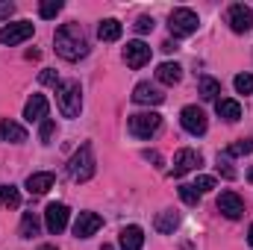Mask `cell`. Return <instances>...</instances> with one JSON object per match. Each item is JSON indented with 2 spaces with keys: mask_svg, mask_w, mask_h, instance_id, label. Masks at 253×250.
<instances>
[{
  "mask_svg": "<svg viewBox=\"0 0 253 250\" xmlns=\"http://www.w3.org/2000/svg\"><path fill=\"white\" fill-rule=\"evenodd\" d=\"M53 44H56V53L68 62H80L88 53V36L80 24H62L53 36Z\"/></svg>",
  "mask_w": 253,
  "mask_h": 250,
  "instance_id": "1",
  "label": "cell"
},
{
  "mask_svg": "<svg viewBox=\"0 0 253 250\" xmlns=\"http://www.w3.org/2000/svg\"><path fill=\"white\" fill-rule=\"evenodd\" d=\"M56 103H59V112L65 118H77L80 109H83V88L77 80H65L56 85Z\"/></svg>",
  "mask_w": 253,
  "mask_h": 250,
  "instance_id": "2",
  "label": "cell"
},
{
  "mask_svg": "<svg viewBox=\"0 0 253 250\" xmlns=\"http://www.w3.org/2000/svg\"><path fill=\"white\" fill-rule=\"evenodd\" d=\"M68 174H71L74 183H85V180L94 177V153H91V144H83V147L71 156Z\"/></svg>",
  "mask_w": 253,
  "mask_h": 250,
  "instance_id": "3",
  "label": "cell"
},
{
  "mask_svg": "<svg viewBox=\"0 0 253 250\" xmlns=\"http://www.w3.org/2000/svg\"><path fill=\"white\" fill-rule=\"evenodd\" d=\"M197 27H200V21H197V12H191V9H174L168 15V30L174 39H186L191 33H197Z\"/></svg>",
  "mask_w": 253,
  "mask_h": 250,
  "instance_id": "4",
  "label": "cell"
},
{
  "mask_svg": "<svg viewBox=\"0 0 253 250\" xmlns=\"http://www.w3.org/2000/svg\"><path fill=\"white\" fill-rule=\"evenodd\" d=\"M162 126V115L159 112H138V115H129V132L135 138H150L156 135Z\"/></svg>",
  "mask_w": 253,
  "mask_h": 250,
  "instance_id": "5",
  "label": "cell"
},
{
  "mask_svg": "<svg viewBox=\"0 0 253 250\" xmlns=\"http://www.w3.org/2000/svg\"><path fill=\"white\" fill-rule=\"evenodd\" d=\"M33 24L30 21H15V24H6L3 30H0V44H21V42H27L30 36H33Z\"/></svg>",
  "mask_w": 253,
  "mask_h": 250,
  "instance_id": "6",
  "label": "cell"
},
{
  "mask_svg": "<svg viewBox=\"0 0 253 250\" xmlns=\"http://www.w3.org/2000/svg\"><path fill=\"white\" fill-rule=\"evenodd\" d=\"M68 206L65 203H50L47 209H44V227H47V233L50 236H59L65 227H68Z\"/></svg>",
  "mask_w": 253,
  "mask_h": 250,
  "instance_id": "7",
  "label": "cell"
},
{
  "mask_svg": "<svg viewBox=\"0 0 253 250\" xmlns=\"http://www.w3.org/2000/svg\"><path fill=\"white\" fill-rule=\"evenodd\" d=\"M180 124L186 132L191 135H203L206 132V112L200 109V106H186L183 112H180Z\"/></svg>",
  "mask_w": 253,
  "mask_h": 250,
  "instance_id": "8",
  "label": "cell"
},
{
  "mask_svg": "<svg viewBox=\"0 0 253 250\" xmlns=\"http://www.w3.org/2000/svg\"><path fill=\"white\" fill-rule=\"evenodd\" d=\"M227 18H230L233 33H251L253 30V9L251 6H245V3H233Z\"/></svg>",
  "mask_w": 253,
  "mask_h": 250,
  "instance_id": "9",
  "label": "cell"
},
{
  "mask_svg": "<svg viewBox=\"0 0 253 250\" xmlns=\"http://www.w3.org/2000/svg\"><path fill=\"white\" fill-rule=\"evenodd\" d=\"M218 209H221L224 218L239 221V218L245 215V200H242L236 191H221V197H218Z\"/></svg>",
  "mask_w": 253,
  "mask_h": 250,
  "instance_id": "10",
  "label": "cell"
},
{
  "mask_svg": "<svg viewBox=\"0 0 253 250\" xmlns=\"http://www.w3.org/2000/svg\"><path fill=\"white\" fill-rule=\"evenodd\" d=\"M100 227H103V218H100V215H94V212H80L77 221H74V236H77V239H88V236H94Z\"/></svg>",
  "mask_w": 253,
  "mask_h": 250,
  "instance_id": "11",
  "label": "cell"
},
{
  "mask_svg": "<svg viewBox=\"0 0 253 250\" xmlns=\"http://www.w3.org/2000/svg\"><path fill=\"white\" fill-rule=\"evenodd\" d=\"M124 62L129 65V68H144V65L150 62V47L144 44V42H126L124 47Z\"/></svg>",
  "mask_w": 253,
  "mask_h": 250,
  "instance_id": "12",
  "label": "cell"
},
{
  "mask_svg": "<svg viewBox=\"0 0 253 250\" xmlns=\"http://www.w3.org/2000/svg\"><path fill=\"white\" fill-rule=\"evenodd\" d=\"M203 165V156L197 153V150H180L177 153V159H174V177H186L189 171H194V168H200Z\"/></svg>",
  "mask_w": 253,
  "mask_h": 250,
  "instance_id": "13",
  "label": "cell"
},
{
  "mask_svg": "<svg viewBox=\"0 0 253 250\" xmlns=\"http://www.w3.org/2000/svg\"><path fill=\"white\" fill-rule=\"evenodd\" d=\"M132 100L141 103V106H159V103L165 100V94H162L156 85H150V83H138V85L132 88Z\"/></svg>",
  "mask_w": 253,
  "mask_h": 250,
  "instance_id": "14",
  "label": "cell"
},
{
  "mask_svg": "<svg viewBox=\"0 0 253 250\" xmlns=\"http://www.w3.org/2000/svg\"><path fill=\"white\" fill-rule=\"evenodd\" d=\"M24 118L33 124V121H44L47 118V97L44 94H33L24 106Z\"/></svg>",
  "mask_w": 253,
  "mask_h": 250,
  "instance_id": "15",
  "label": "cell"
},
{
  "mask_svg": "<svg viewBox=\"0 0 253 250\" xmlns=\"http://www.w3.org/2000/svg\"><path fill=\"white\" fill-rule=\"evenodd\" d=\"M118 245H121V250H141V245H144V233H141V227H135V224L124 227L121 236H118Z\"/></svg>",
  "mask_w": 253,
  "mask_h": 250,
  "instance_id": "16",
  "label": "cell"
},
{
  "mask_svg": "<svg viewBox=\"0 0 253 250\" xmlns=\"http://www.w3.org/2000/svg\"><path fill=\"white\" fill-rule=\"evenodd\" d=\"M0 141L21 144V141H27V129L21 124H15V121H9V118H3V121H0Z\"/></svg>",
  "mask_w": 253,
  "mask_h": 250,
  "instance_id": "17",
  "label": "cell"
},
{
  "mask_svg": "<svg viewBox=\"0 0 253 250\" xmlns=\"http://www.w3.org/2000/svg\"><path fill=\"white\" fill-rule=\"evenodd\" d=\"M27 188H30V194H47V191L53 188V174H50V171L30 174V177H27Z\"/></svg>",
  "mask_w": 253,
  "mask_h": 250,
  "instance_id": "18",
  "label": "cell"
},
{
  "mask_svg": "<svg viewBox=\"0 0 253 250\" xmlns=\"http://www.w3.org/2000/svg\"><path fill=\"white\" fill-rule=\"evenodd\" d=\"M156 80L165 83V85H177V83L183 80V68L177 62H162L156 68Z\"/></svg>",
  "mask_w": 253,
  "mask_h": 250,
  "instance_id": "19",
  "label": "cell"
},
{
  "mask_svg": "<svg viewBox=\"0 0 253 250\" xmlns=\"http://www.w3.org/2000/svg\"><path fill=\"white\" fill-rule=\"evenodd\" d=\"M121 33H124V27H121V21H115V18H106V21L97 24V36H100V42H118Z\"/></svg>",
  "mask_w": 253,
  "mask_h": 250,
  "instance_id": "20",
  "label": "cell"
},
{
  "mask_svg": "<svg viewBox=\"0 0 253 250\" xmlns=\"http://www.w3.org/2000/svg\"><path fill=\"white\" fill-rule=\"evenodd\" d=\"M215 109H218V115H221L224 121H230V124H236V121L242 118V106H239V100H227V97H221V100H215Z\"/></svg>",
  "mask_w": 253,
  "mask_h": 250,
  "instance_id": "21",
  "label": "cell"
},
{
  "mask_svg": "<svg viewBox=\"0 0 253 250\" xmlns=\"http://www.w3.org/2000/svg\"><path fill=\"white\" fill-rule=\"evenodd\" d=\"M177 224H180V218H177V212H171V209H165V212L156 215V230H159L162 236H171V233L177 230Z\"/></svg>",
  "mask_w": 253,
  "mask_h": 250,
  "instance_id": "22",
  "label": "cell"
},
{
  "mask_svg": "<svg viewBox=\"0 0 253 250\" xmlns=\"http://www.w3.org/2000/svg\"><path fill=\"white\" fill-rule=\"evenodd\" d=\"M0 206L3 209H18L21 206V191L15 186H0Z\"/></svg>",
  "mask_w": 253,
  "mask_h": 250,
  "instance_id": "23",
  "label": "cell"
},
{
  "mask_svg": "<svg viewBox=\"0 0 253 250\" xmlns=\"http://www.w3.org/2000/svg\"><path fill=\"white\" fill-rule=\"evenodd\" d=\"M221 94V83L212 80V77H200V97L203 100H218Z\"/></svg>",
  "mask_w": 253,
  "mask_h": 250,
  "instance_id": "24",
  "label": "cell"
},
{
  "mask_svg": "<svg viewBox=\"0 0 253 250\" xmlns=\"http://www.w3.org/2000/svg\"><path fill=\"white\" fill-rule=\"evenodd\" d=\"M18 236H21V239H33V236H39V218H36L33 212H24Z\"/></svg>",
  "mask_w": 253,
  "mask_h": 250,
  "instance_id": "25",
  "label": "cell"
},
{
  "mask_svg": "<svg viewBox=\"0 0 253 250\" xmlns=\"http://www.w3.org/2000/svg\"><path fill=\"white\" fill-rule=\"evenodd\" d=\"M248 153H253V138H239L224 150V156H248Z\"/></svg>",
  "mask_w": 253,
  "mask_h": 250,
  "instance_id": "26",
  "label": "cell"
},
{
  "mask_svg": "<svg viewBox=\"0 0 253 250\" xmlns=\"http://www.w3.org/2000/svg\"><path fill=\"white\" fill-rule=\"evenodd\" d=\"M62 12V0H44L42 6H39V15L44 18V21H50V18H56Z\"/></svg>",
  "mask_w": 253,
  "mask_h": 250,
  "instance_id": "27",
  "label": "cell"
},
{
  "mask_svg": "<svg viewBox=\"0 0 253 250\" xmlns=\"http://www.w3.org/2000/svg\"><path fill=\"white\" fill-rule=\"evenodd\" d=\"M53 135H56V121L44 118V121H42V126H39V138H42L44 144H50V141H53Z\"/></svg>",
  "mask_w": 253,
  "mask_h": 250,
  "instance_id": "28",
  "label": "cell"
},
{
  "mask_svg": "<svg viewBox=\"0 0 253 250\" xmlns=\"http://www.w3.org/2000/svg\"><path fill=\"white\" fill-rule=\"evenodd\" d=\"M180 197H183V203H186V206H197L200 191H197L194 186H189V183H183V186H180Z\"/></svg>",
  "mask_w": 253,
  "mask_h": 250,
  "instance_id": "29",
  "label": "cell"
},
{
  "mask_svg": "<svg viewBox=\"0 0 253 250\" xmlns=\"http://www.w3.org/2000/svg\"><path fill=\"white\" fill-rule=\"evenodd\" d=\"M233 85H236L239 94H251L253 91V74H239V77L233 80Z\"/></svg>",
  "mask_w": 253,
  "mask_h": 250,
  "instance_id": "30",
  "label": "cell"
},
{
  "mask_svg": "<svg viewBox=\"0 0 253 250\" xmlns=\"http://www.w3.org/2000/svg\"><path fill=\"white\" fill-rule=\"evenodd\" d=\"M218 174L227 177V180H236V171H233V165H230V156H221V153H218Z\"/></svg>",
  "mask_w": 253,
  "mask_h": 250,
  "instance_id": "31",
  "label": "cell"
},
{
  "mask_svg": "<svg viewBox=\"0 0 253 250\" xmlns=\"http://www.w3.org/2000/svg\"><path fill=\"white\" fill-rule=\"evenodd\" d=\"M132 27H135V33H141V36H144V33H150V30H153V18H150V15H141V18H135V24H132Z\"/></svg>",
  "mask_w": 253,
  "mask_h": 250,
  "instance_id": "32",
  "label": "cell"
},
{
  "mask_svg": "<svg viewBox=\"0 0 253 250\" xmlns=\"http://www.w3.org/2000/svg\"><path fill=\"white\" fill-rule=\"evenodd\" d=\"M191 186L203 194V191H212V188H215V180H212V177H197V183H191Z\"/></svg>",
  "mask_w": 253,
  "mask_h": 250,
  "instance_id": "33",
  "label": "cell"
},
{
  "mask_svg": "<svg viewBox=\"0 0 253 250\" xmlns=\"http://www.w3.org/2000/svg\"><path fill=\"white\" fill-rule=\"evenodd\" d=\"M39 80H42L44 85H59V77H56V71H50V68H47V71H42V77H39Z\"/></svg>",
  "mask_w": 253,
  "mask_h": 250,
  "instance_id": "34",
  "label": "cell"
},
{
  "mask_svg": "<svg viewBox=\"0 0 253 250\" xmlns=\"http://www.w3.org/2000/svg\"><path fill=\"white\" fill-rule=\"evenodd\" d=\"M12 12H15V3L0 0V21H9V18H12Z\"/></svg>",
  "mask_w": 253,
  "mask_h": 250,
  "instance_id": "35",
  "label": "cell"
},
{
  "mask_svg": "<svg viewBox=\"0 0 253 250\" xmlns=\"http://www.w3.org/2000/svg\"><path fill=\"white\" fill-rule=\"evenodd\" d=\"M144 159H147V162H156V165H162V156H159V153H153V150H144Z\"/></svg>",
  "mask_w": 253,
  "mask_h": 250,
  "instance_id": "36",
  "label": "cell"
},
{
  "mask_svg": "<svg viewBox=\"0 0 253 250\" xmlns=\"http://www.w3.org/2000/svg\"><path fill=\"white\" fill-rule=\"evenodd\" d=\"M162 50H165V53H174V50H177V44H174V42H165V44H162Z\"/></svg>",
  "mask_w": 253,
  "mask_h": 250,
  "instance_id": "37",
  "label": "cell"
},
{
  "mask_svg": "<svg viewBox=\"0 0 253 250\" xmlns=\"http://www.w3.org/2000/svg\"><path fill=\"white\" fill-rule=\"evenodd\" d=\"M39 250H56V245H42Z\"/></svg>",
  "mask_w": 253,
  "mask_h": 250,
  "instance_id": "38",
  "label": "cell"
},
{
  "mask_svg": "<svg viewBox=\"0 0 253 250\" xmlns=\"http://www.w3.org/2000/svg\"><path fill=\"white\" fill-rule=\"evenodd\" d=\"M248 242H251V248H253V224H251V233H248Z\"/></svg>",
  "mask_w": 253,
  "mask_h": 250,
  "instance_id": "39",
  "label": "cell"
},
{
  "mask_svg": "<svg viewBox=\"0 0 253 250\" xmlns=\"http://www.w3.org/2000/svg\"><path fill=\"white\" fill-rule=\"evenodd\" d=\"M103 250H115V248H112V245H103Z\"/></svg>",
  "mask_w": 253,
  "mask_h": 250,
  "instance_id": "40",
  "label": "cell"
},
{
  "mask_svg": "<svg viewBox=\"0 0 253 250\" xmlns=\"http://www.w3.org/2000/svg\"><path fill=\"white\" fill-rule=\"evenodd\" d=\"M248 180H251V183H253V168H251V174H248Z\"/></svg>",
  "mask_w": 253,
  "mask_h": 250,
  "instance_id": "41",
  "label": "cell"
}]
</instances>
